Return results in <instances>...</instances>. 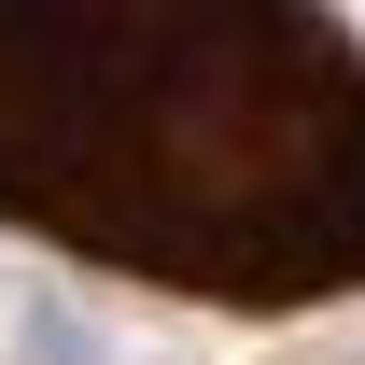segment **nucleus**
<instances>
[{
	"label": "nucleus",
	"mask_w": 365,
	"mask_h": 365,
	"mask_svg": "<svg viewBox=\"0 0 365 365\" xmlns=\"http://www.w3.org/2000/svg\"><path fill=\"white\" fill-rule=\"evenodd\" d=\"M0 211L211 309L365 281V56L323 14H0Z\"/></svg>",
	"instance_id": "1"
}]
</instances>
